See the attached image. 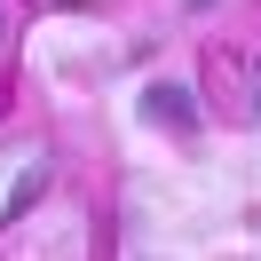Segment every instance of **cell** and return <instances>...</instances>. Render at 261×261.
I'll return each instance as SVG.
<instances>
[{"label": "cell", "instance_id": "6da1fadb", "mask_svg": "<svg viewBox=\"0 0 261 261\" xmlns=\"http://www.w3.org/2000/svg\"><path fill=\"white\" fill-rule=\"evenodd\" d=\"M143 119H159V127H182V135H190L198 127V95H190V87H150V95H143Z\"/></svg>", "mask_w": 261, "mask_h": 261}]
</instances>
